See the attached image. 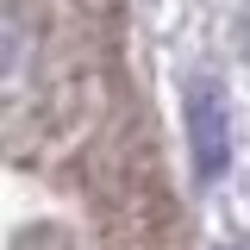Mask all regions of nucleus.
I'll return each instance as SVG.
<instances>
[{"instance_id":"f257e3e1","label":"nucleus","mask_w":250,"mask_h":250,"mask_svg":"<svg viewBox=\"0 0 250 250\" xmlns=\"http://www.w3.org/2000/svg\"><path fill=\"white\" fill-rule=\"evenodd\" d=\"M188 150H194V175L213 182L231 156V119H225V100L213 82H194L188 88Z\"/></svg>"}]
</instances>
